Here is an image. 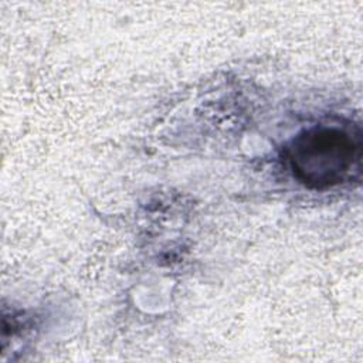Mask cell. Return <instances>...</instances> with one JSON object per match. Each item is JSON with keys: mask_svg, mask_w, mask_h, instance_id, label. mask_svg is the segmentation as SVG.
Wrapping results in <instances>:
<instances>
[{"mask_svg": "<svg viewBox=\"0 0 363 363\" xmlns=\"http://www.w3.org/2000/svg\"><path fill=\"white\" fill-rule=\"evenodd\" d=\"M294 174L309 187L340 183L360 157V143L336 128H313L298 135L288 149Z\"/></svg>", "mask_w": 363, "mask_h": 363, "instance_id": "1", "label": "cell"}]
</instances>
